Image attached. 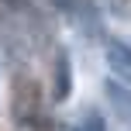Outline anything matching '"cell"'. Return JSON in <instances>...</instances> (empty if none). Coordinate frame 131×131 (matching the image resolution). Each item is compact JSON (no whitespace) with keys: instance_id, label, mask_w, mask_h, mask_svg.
I'll list each match as a JSON object with an SVG mask.
<instances>
[{"instance_id":"6da1fadb","label":"cell","mask_w":131,"mask_h":131,"mask_svg":"<svg viewBox=\"0 0 131 131\" xmlns=\"http://www.w3.org/2000/svg\"><path fill=\"white\" fill-rule=\"evenodd\" d=\"M104 59L107 66H111V72L121 79V83H131V45H124V41H107L104 45Z\"/></svg>"},{"instance_id":"7a4b0ae2","label":"cell","mask_w":131,"mask_h":131,"mask_svg":"<svg viewBox=\"0 0 131 131\" xmlns=\"http://www.w3.org/2000/svg\"><path fill=\"white\" fill-rule=\"evenodd\" d=\"M69 90H72V62L66 52H59L55 55V69H52V100L62 104L69 97Z\"/></svg>"},{"instance_id":"3957f363","label":"cell","mask_w":131,"mask_h":131,"mask_svg":"<svg viewBox=\"0 0 131 131\" xmlns=\"http://www.w3.org/2000/svg\"><path fill=\"white\" fill-rule=\"evenodd\" d=\"M104 97H107V104L114 107L117 117L131 121V90L121 86V79H107V83H104Z\"/></svg>"},{"instance_id":"277c9868","label":"cell","mask_w":131,"mask_h":131,"mask_svg":"<svg viewBox=\"0 0 131 131\" xmlns=\"http://www.w3.org/2000/svg\"><path fill=\"white\" fill-rule=\"evenodd\" d=\"M76 131H107V124H104L100 114H86V117L76 124Z\"/></svg>"}]
</instances>
